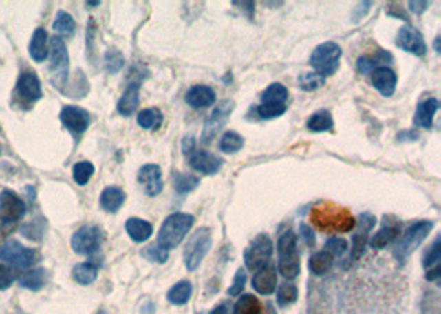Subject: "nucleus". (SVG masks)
<instances>
[{"label": "nucleus", "mask_w": 441, "mask_h": 314, "mask_svg": "<svg viewBox=\"0 0 441 314\" xmlns=\"http://www.w3.org/2000/svg\"><path fill=\"white\" fill-rule=\"evenodd\" d=\"M14 271H12L9 266H6V264H0V289L9 288L10 284L14 283Z\"/></svg>", "instance_id": "48"}, {"label": "nucleus", "mask_w": 441, "mask_h": 314, "mask_svg": "<svg viewBox=\"0 0 441 314\" xmlns=\"http://www.w3.org/2000/svg\"><path fill=\"white\" fill-rule=\"evenodd\" d=\"M17 93L19 96L25 101L35 103L43 96L42 85H40L39 76L34 72H23L20 74L17 81Z\"/></svg>", "instance_id": "20"}, {"label": "nucleus", "mask_w": 441, "mask_h": 314, "mask_svg": "<svg viewBox=\"0 0 441 314\" xmlns=\"http://www.w3.org/2000/svg\"><path fill=\"white\" fill-rule=\"evenodd\" d=\"M193 222H195V218L191 213L177 212L169 215L159 230L158 245L167 251L172 250V248H177L184 242V238L187 237Z\"/></svg>", "instance_id": "1"}, {"label": "nucleus", "mask_w": 441, "mask_h": 314, "mask_svg": "<svg viewBox=\"0 0 441 314\" xmlns=\"http://www.w3.org/2000/svg\"><path fill=\"white\" fill-rule=\"evenodd\" d=\"M142 256H146V258L151 260V262L162 264V263L167 262L169 251L164 250V248L159 247V245H149L142 250Z\"/></svg>", "instance_id": "45"}, {"label": "nucleus", "mask_w": 441, "mask_h": 314, "mask_svg": "<svg viewBox=\"0 0 441 314\" xmlns=\"http://www.w3.org/2000/svg\"><path fill=\"white\" fill-rule=\"evenodd\" d=\"M288 96V88L281 83H273L261 93V101L263 103H273V105H284L286 103Z\"/></svg>", "instance_id": "34"}, {"label": "nucleus", "mask_w": 441, "mask_h": 314, "mask_svg": "<svg viewBox=\"0 0 441 314\" xmlns=\"http://www.w3.org/2000/svg\"><path fill=\"white\" fill-rule=\"evenodd\" d=\"M50 70H52V81L58 90H63L68 81L69 73V55L67 45L61 36H53L50 41Z\"/></svg>", "instance_id": "7"}, {"label": "nucleus", "mask_w": 441, "mask_h": 314, "mask_svg": "<svg viewBox=\"0 0 441 314\" xmlns=\"http://www.w3.org/2000/svg\"><path fill=\"white\" fill-rule=\"evenodd\" d=\"M138 182L146 190L147 196L155 197L162 192V171L158 164H146L139 169L138 172Z\"/></svg>", "instance_id": "16"}, {"label": "nucleus", "mask_w": 441, "mask_h": 314, "mask_svg": "<svg viewBox=\"0 0 441 314\" xmlns=\"http://www.w3.org/2000/svg\"><path fill=\"white\" fill-rule=\"evenodd\" d=\"M341 56L342 50L339 45L334 43V41H325L312 52L311 58H309V65L316 70V73L323 74V76H331L339 70Z\"/></svg>", "instance_id": "6"}, {"label": "nucleus", "mask_w": 441, "mask_h": 314, "mask_svg": "<svg viewBox=\"0 0 441 314\" xmlns=\"http://www.w3.org/2000/svg\"><path fill=\"white\" fill-rule=\"evenodd\" d=\"M0 154H2V147H0Z\"/></svg>", "instance_id": "58"}, {"label": "nucleus", "mask_w": 441, "mask_h": 314, "mask_svg": "<svg viewBox=\"0 0 441 314\" xmlns=\"http://www.w3.org/2000/svg\"><path fill=\"white\" fill-rule=\"evenodd\" d=\"M220 151L226 152V154H233V152L241 151L243 146H245V140L238 132L235 131H226L220 139Z\"/></svg>", "instance_id": "35"}, {"label": "nucleus", "mask_w": 441, "mask_h": 314, "mask_svg": "<svg viewBox=\"0 0 441 314\" xmlns=\"http://www.w3.org/2000/svg\"><path fill=\"white\" fill-rule=\"evenodd\" d=\"M217 94L210 86L205 85H195L185 93V101L189 106H192L193 109H204V107L212 106L215 103Z\"/></svg>", "instance_id": "21"}, {"label": "nucleus", "mask_w": 441, "mask_h": 314, "mask_svg": "<svg viewBox=\"0 0 441 314\" xmlns=\"http://www.w3.org/2000/svg\"><path fill=\"white\" fill-rule=\"evenodd\" d=\"M200 180L199 177L195 176H191V174H177L174 177V187H175V192L179 193V196H187V193H191L192 190H195L199 187Z\"/></svg>", "instance_id": "36"}, {"label": "nucleus", "mask_w": 441, "mask_h": 314, "mask_svg": "<svg viewBox=\"0 0 441 314\" xmlns=\"http://www.w3.org/2000/svg\"><path fill=\"white\" fill-rule=\"evenodd\" d=\"M255 113H257L258 119H263V121H268V119L279 118L286 113V105H273V103H261V105L255 107Z\"/></svg>", "instance_id": "39"}, {"label": "nucleus", "mask_w": 441, "mask_h": 314, "mask_svg": "<svg viewBox=\"0 0 441 314\" xmlns=\"http://www.w3.org/2000/svg\"><path fill=\"white\" fill-rule=\"evenodd\" d=\"M408 7H410V10L413 12L416 15H422L424 10H427L428 7H430V2H418V0H411V2H408Z\"/></svg>", "instance_id": "51"}, {"label": "nucleus", "mask_w": 441, "mask_h": 314, "mask_svg": "<svg viewBox=\"0 0 441 314\" xmlns=\"http://www.w3.org/2000/svg\"><path fill=\"white\" fill-rule=\"evenodd\" d=\"M126 231L131 237V240L136 243L147 242L152 235V223H149L147 220H142V218L131 217L127 218L126 222Z\"/></svg>", "instance_id": "25"}, {"label": "nucleus", "mask_w": 441, "mask_h": 314, "mask_svg": "<svg viewBox=\"0 0 441 314\" xmlns=\"http://www.w3.org/2000/svg\"><path fill=\"white\" fill-rule=\"evenodd\" d=\"M103 231L96 225H85L78 229L72 237V248L78 255L92 256L101 248Z\"/></svg>", "instance_id": "9"}, {"label": "nucleus", "mask_w": 441, "mask_h": 314, "mask_svg": "<svg viewBox=\"0 0 441 314\" xmlns=\"http://www.w3.org/2000/svg\"><path fill=\"white\" fill-rule=\"evenodd\" d=\"M435 52L440 53V36H436L435 39Z\"/></svg>", "instance_id": "55"}, {"label": "nucleus", "mask_w": 441, "mask_h": 314, "mask_svg": "<svg viewBox=\"0 0 441 314\" xmlns=\"http://www.w3.org/2000/svg\"><path fill=\"white\" fill-rule=\"evenodd\" d=\"M125 66V55L116 48H109L105 55V68L106 72L114 74L121 72V68Z\"/></svg>", "instance_id": "41"}, {"label": "nucleus", "mask_w": 441, "mask_h": 314, "mask_svg": "<svg viewBox=\"0 0 441 314\" xmlns=\"http://www.w3.org/2000/svg\"><path fill=\"white\" fill-rule=\"evenodd\" d=\"M230 313V309H228V304H218L215 309H213L212 313L210 314H228Z\"/></svg>", "instance_id": "54"}, {"label": "nucleus", "mask_w": 441, "mask_h": 314, "mask_svg": "<svg viewBox=\"0 0 441 314\" xmlns=\"http://www.w3.org/2000/svg\"><path fill=\"white\" fill-rule=\"evenodd\" d=\"M299 230H301V235H303L304 242H306V245L314 247V245H316V233H314V230H312L311 227L308 225V223H301Z\"/></svg>", "instance_id": "50"}, {"label": "nucleus", "mask_w": 441, "mask_h": 314, "mask_svg": "<svg viewBox=\"0 0 441 314\" xmlns=\"http://www.w3.org/2000/svg\"><path fill=\"white\" fill-rule=\"evenodd\" d=\"M25 210V202L17 193L10 192V190H3L0 193V222H2V225H15L19 220H22Z\"/></svg>", "instance_id": "12"}, {"label": "nucleus", "mask_w": 441, "mask_h": 314, "mask_svg": "<svg viewBox=\"0 0 441 314\" xmlns=\"http://www.w3.org/2000/svg\"><path fill=\"white\" fill-rule=\"evenodd\" d=\"M235 107V103L230 101V99H224L218 105L213 107L212 114L208 116V119L205 121L204 131H202V143L204 144H210L213 140V138L217 136V132L225 126L226 121L232 116V111Z\"/></svg>", "instance_id": "11"}, {"label": "nucleus", "mask_w": 441, "mask_h": 314, "mask_svg": "<svg viewBox=\"0 0 441 314\" xmlns=\"http://www.w3.org/2000/svg\"><path fill=\"white\" fill-rule=\"evenodd\" d=\"M347 248H349L347 240L339 238V237H332L325 242V251L331 253L332 258H339V256H342L345 251H347Z\"/></svg>", "instance_id": "44"}, {"label": "nucleus", "mask_w": 441, "mask_h": 314, "mask_svg": "<svg viewBox=\"0 0 441 314\" xmlns=\"http://www.w3.org/2000/svg\"><path fill=\"white\" fill-rule=\"evenodd\" d=\"M192 296V283L187 280L179 281V283L174 284L167 293V300L171 304L175 306H184L189 303Z\"/></svg>", "instance_id": "29"}, {"label": "nucleus", "mask_w": 441, "mask_h": 314, "mask_svg": "<svg viewBox=\"0 0 441 314\" xmlns=\"http://www.w3.org/2000/svg\"><path fill=\"white\" fill-rule=\"evenodd\" d=\"M98 314H106V313H105V311H100V313H98Z\"/></svg>", "instance_id": "57"}, {"label": "nucleus", "mask_w": 441, "mask_h": 314, "mask_svg": "<svg viewBox=\"0 0 441 314\" xmlns=\"http://www.w3.org/2000/svg\"><path fill=\"white\" fill-rule=\"evenodd\" d=\"M210 248H212V230L208 227H202L195 233H192L184 248V262L189 271H195L200 266L202 260L208 255Z\"/></svg>", "instance_id": "4"}, {"label": "nucleus", "mask_w": 441, "mask_h": 314, "mask_svg": "<svg viewBox=\"0 0 441 314\" xmlns=\"http://www.w3.org/2000/svg\"><path fill=\"white\" fill-rule=\"evenodd\" d=\"M273 255V243L268 235L261 233L251 242V245L245 251V264L251 271H257L266 263L271 262Z\"/></svg>", "instance_id": "10"}, {"label": "nucleus", "mask_w": 441, "mask_h": 314, "mask_svg": "<svg viewBox=\"0 0 441 314\" xmlns=\"http://www.w3.org/2000/svg\"><path fill=\"white\" fill-rule=\"evenodd\" d=\"M28 53L34 58L35 61H45L47 60L50 48H48V35L45 28H36L32 36L30 45H28Z\"/></svg>", "instance_id": "24"}, {"label": "nucleus", "mask_w": 441, "mask_h": 314, "mask_svg": "<svg viewBox=\"0 0 441 314\" xmlns=\"http://www.w3.org/2000/svg\"><path fill=\"white\" fill-rule=\"evenodd\" d=\"M75 28H76V23H75V19H73L72 15L67 14V12H63V10L56 12L55 22H53V30H55L56 33H61V35L69 36L75 33Z\"/></svg>", "instance_id": "37"}, {"label": "nucleus", "mask_w": 441, "mask_h": 314, "mask_svg": "<svg viewBox=\"0 0 441 314\" xmlns=\"http://www.w3.org/2000/svg\"><path fill=\"white\" fill-rule=\"evenodd\" d=\"M189 163H191V167L195 169L197 172L204 174V176H213V174H217L222 169L224 159L207 151H193Z\"/></svg>", "instance_id": "17"}, {"label": "nucleus", "mask_w": 441, "mask_h": 314, "mask_svg": "<svg viewBox=\"0 0 441 314\" xmlns=\"http://www.w3.org/2000/svg\"><path fill=\"white\" fill-rule=\"evenodd\" d=\"M298 300V288L292 283H283L278 289V304L281 308H286Z\"/></svg>", "instance_id": "43"}, {"label": "nucleus", "mask_w": 441, "mask_h": 314, "mask_svg": "<svg viewBox=\"0 0 441 314\" xmlns=\"http://www.w3.org/2000/svg\"><path fill=\"white\" fill-rule=\"evenodd\" d=\"M182 151L184 154L191 156L193 151H195V138L193 136H185L182 139Z\"/></svg>", "instance_id": "52"}, {"label": "nucleus", "mask_w": 441, "mask_h": 314, "mask_svg": "<svg viewBox=\"0 0 441 314\" xmlns=\"http://www.w3.org/2000/svg\"><path fill=\"white\" fill-rule=\"evenodd\" d=\"M164 116L159 107H147L138 114V124L142 129H159L162 126Z\"/></svg>", "instance_id": "30"}, {"label": "nucleus", "mask_w": 441, "mask_h": 314, "mask_svg": "<svg viewBox=\"0 0 441 314\" xmlns=\"http://www.w3.org/2000/svg\"><path fill=\"white\" fill-rule=\"evenodd\" d=\"M311 220L317 229L327 231H349L356 227V220L349 210L341 207H314L311 212Z\"/></svg>", "instance_id": "2"}, {"label": "nucleus", "mask_w": 441, "mask_h": 314, "mask_svg": "<svg viewBox=\"0 0 441 314\" xmlns=\"http://www.w3.org/2000/svg\"><path fill=\"white\" fill-rule=\"evenodd\" d=\"M416 138H418V134H416L415 131H405L402 132V134H398V139L402 140H415Z\"/></svg>", "instance_id": "53"}, {"label": "nucleus", "mask_w": 441, "mask_h": 314, "mask_svg": "<svg viewBox=\"0 0 441 314\" xmlns=\"http://www.w3.org/2000/svg\"><path fill=\"white\" fill-rule=\"evenodd\" d=\"M438 107H440V101L436 98L423 99V101L418 105V107H416L415 119H413L416 126L423 127V129H431L433 118H435V113L438 111Z\"/></svg>", "instance_id": "22"}, {"label": "nucleus", "mask_w": 441, "mask_h": 314, "mask_svg": "<svg viewBox=\"0 0 441 314\" xmlns=\"http://www.w3.org/2000/svg\"><path fill=\"white\" fill-rule=\"evenodd\" d=\"M332 263H334V258L331 253H327L325 250L317 251V253H314L311 258H309V270L317 276L325 275V273L332 268Z\"/></svg>", "instance_id": "32"}, {"label": "nucleus", "mask_w": 441, "mask_h": 314, "mask_svg": "<svg viewBox=\"0 0 441 314\" xmlns=\"http://www.w3.org/2000/svg\"><path fill=\"white\" fill-rule=\"evenodd\" d=\"M63 126L75 136H81L92 124V116L80 106H65L60 113Z\"/></svg>", "instance_id": "14"}, {"label": "nucleus", "mask_w": 441, "mask_h": 314, "mask_svg": "<svg viewBox=\"0 0 441 314\" xmlns=\"http://www.w3.org/2000/svg\"><path fill=\"white\" fill-rule=\"evenodd\" d=\"M0 260L14 264L15 268H30L39 262V251L23 247L17 240H9L0 245Z\"/></svg>", "instance_id": "8"}, {"label": "nucleus", "mask_w": 441, "mask_h": 314, "mask_svg": "<svg viewBox=\"0 0 441 314\" xmlns=\"http://www.w3.org/2000/svg\"><path fill=\"white\" fill-rule=\"evenodd\" d=\"M251 284H253L255 291L259 293V295H271L276 289V284H278V275H276L275 264L270 262L257 270L253 280H251Z\"/></svg>", "instance_id": "18"}, {"label": "nucleus", "mask_w": 441, "mask_h": 314, "mask_svg": "<svg viewBox=\"0 0 441 314\" xmlns=\"http://www.w3.org/2000/svg\"><path fill=\"white\" fill-rule=\"evenodd\" d=\"M433 229L431 220H420L415 222L413 225H410L403 233V237L400 238L394 250V256L398 260V262H403L410 256L413 251L423 243V240L428 237Z\"/></svg>", "instance_id": "5"}, {"label": "nucleus", "mask_w": 441, "mask_h": 314, "mask_svg": "<svg viewBox=\"0 0 441 314\" xmlns=\"http://www.w3.org/2000/svg\"><path fill=\"white\" fill-rule=\"evenodd\" d=\"M278 255L279 273L286 280H294L301 271V262L298 253V242H296L294 231L288 230L278 240Z\"/></svg>", "instance_id": "3"}, {"label": "nucleus", "mask_w": 441, "mask_h": 314, "mask_svg": "<svg viewBox=\"0 0 441 314\" xmlns=\"http://www.w3.org/2000/svg\"><path fill=\"white\" fill-rule=\"evenodd\" d=\"M375 223H377V218L369 212L362 213L361 218H358V229L352 235V248H350V260L352 262H357L364 256L367 242H369V233L372 231Z\"/></svg>", "instance_id": "13"}, {"label": "nucleus", "mask_w": 441, "mask_h": 314, "mask_svg": "<svg viewBox=\"0 0 441 314\" xmlns=\"http://www.w3.org/2000/svg\"><path fill=\"white\" fill-rule=\"evenodd\" d=\"M94 174V165L88 160H81V163H76L73 165V179L78 185H86L88 180L92 179Z\"/></svg>", "instance_id": "40"}, {"label": "nucleus", "mask_w": 441, "mask_h": 314, "mask_svg": "<svg viewBox=\"0 0 441 314\" xmlns=\"http://www.w3.org/2000/svg\"><path fill=\"white\" fill-rule=\"evenodd\" d=\"M397 47L415 56H423L427 53V43H424L422 33L411 27V25H405V27H402L398 30Z\"/></svg>", "instance_id": "15"}, {"label": "nucleus", "mask_w": 441, "mask_h": 314, "mask_svg": "<svg viewBox=\"0 0 441 314\" xmlns=\"http://www.w3.org/2000/svg\"><path fill=\"white\" fill-rule=\"evenodd\" d=\"M306 126H308V129L312 131V132L331 131L332 126H334L332 114L329 113V111H325V109L316 111V113L308 119Z\"/></svg>", "instance_id": "31"}, {"label": "nucleus", "mask_w": 441, "mask_h": 314, "mask_svg": "<svg viewBox=\"0 0 441 314\" xmlns=\"http://www.w3.org/2000/svg\"><path fill=\"white\" fill-rule=\"evenodd\" d=\"M125 200H126V193L119 187H114V185H111V187H106L103 190L100 197V204L103 207V210H106L108 213H116L118 210L121 209V205L125 204Z\"/></svg>", "instance_id": "26"}, {"label": "nucleus", "mask_w": 441, "mask_h": 314, "mask_svg": "<svg viewBox=\"0 0 441 314\" xmlns=\"http://www.w3.org/2000/svg\"><path fill=\"white\" fill-rule=\"evenodd\" d=\"M441 237H436L435 242L431 243V247L428 248L427 253L423 258V266L427 268V271L430 270H440V258H441Z\"/></svg>", "instance_id": "38"}, {"label": "nucleus", "mask_w": 441, "mask_h": 314, "mask_svg": "<svg viewBox=\"0 0 441 314\" xmlns=\"http://www.w3.org/2000/svg\"><path fill=\"white\" fill-rule=\"evenodd\" d=\"M73 278L80 284H92L98 278V266L92 262L80 263L73 268Z\"/></svg>", "instance_id": "33"}, {"label": "nucleus", "mask_w": 441, "mask_h": 314, "mask_svg": "<svg viewBox=\"0 0 441 314\" xmlns=\"http://www.w3.org/2000/svg\"><path fill=\"white\" fill-rule=\"evenodd\" d=\"M372 85L383 98L394 96L397 88V74L389 66H377L372 70Z\"/></svg>", "instance_id": "19"}, {"label": "nucleus", "mask_w": 441, "mask_h": 314, "mask_svg": "<svg viewBox=\"0 0 441 314\" xmlns=\"http://www.w3.org/2000/svg\"><path fill=\"white\" fill-rule=\"evenodd\" d=\"M48 278V273L43 268H35V270H28L20 276V286L32 289V291H39L45 286Z\"/></svg>", "instance_id": "28"}, {"label": "nucleus", "mask_w": 441, "mask_h": 314, "mask_svg": "<svg viewBox=\"0 0 441 314\" xmlns=\"http://www.w3.org/2000/svg\"><path fill=\"white\" fill-rule=\"evenodd\" d=\"M324 76L323 74L316 73V72H311V73H303L301 76L298 78V83H299V88L304 90V91H316L319 90L321 86L324 85Z\"/></svg>", "instance_id": "42"}, {"label": "nucleus", "mask_w": 441, "mask_h": 314, "mask_svg": "<svg viewBox=\"0 0 441 314\" xmlns=\"http://www.w3.org/2000/svg\"><path fill=\"white\" fill-rule=\"evenodd\" d=\"M245 283H246V273L243 268H238L237 275H235V280L232 283V286L228 288V295L230 296H238L241 295L243 288H245Z\"/></svg>", "instance_id": "46"}, {"label": "nucleus", "mask_w": 441, "mask_h": 314, "mask_svg": "<svg viewBox=\"0 0 441 314\" xmlns=\"http://www.w3.org/2000/svg\"><path fill=\"white\" fill-rule=\"evenodd\" d=\"M370 7H372V2H361L357 3V7L352 10V22L358 23L364 17L369 14Z\"/></svg>", "instance_id": "49"}, {"label": "nucleus", "mask_w": 441, "mask_h": 314, "mask_svg": "<svg viewBox=\"0 0 441 314\" xmlns=\"http://www.w3.org/2000/svg\"><path fill=\"white\" fill-rule=\"evenodd\" d=\"M100 3H101V2H86V6H88V7H98V6H100Z\"/></svg>", "instance_id": "56"}, {"label": "nucleus", "mask_w": 441, "mask_h": 314, "mask_svg": "<svg viewBox=\"0 0 441 314\" xmlns=\"http://www.w3.org/2000/svg\"><path fill=\"white\" fill-rule=\"evenodd\" d=\"M378 63V58H369V56H361L357 60V70L358 73L365 74V73H372V70H375V65Z\"/></svg>", "instance_id": "47"}, {"label": "nucleus", "mask_w": 441, "mask_h": 314, "mask_svg": "<svg viewBox=\"0 0 441 314\" xmlns=\"http://www.w3.org/2000/svg\"><path fill=\"white\" fill-rule=\"evenodd\" d=\"M139 86H141V83H139V81H133V83H129V85H127L126 91L122 93V96L119 98V101H118L119 114L131 116V114H134L136 109H138V106H139Z\"/></svg>", "instance_id": "23"}, {"label": "nucleus", "mask_w": 441, "mask_h": 314, "mask_svg": "<svg viewBox=\"0 0 441 314\" xmlns=\"http://www.w3.org/2000/svg\"><path fill=\"white\" fill-rule=\"evenodd\" d=\"M400 233V223L398 222H385L380 230L375 233V237L370 240V245H372L374 250H382L387 245H390L395 238L398 237Z\"/></svg>", "instance_id": "27"}]
</instances>
